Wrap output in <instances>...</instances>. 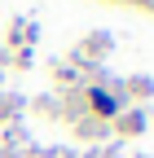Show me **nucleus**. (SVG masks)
<instances>
[{
  "label": "nucleus",
  "mask_w": 154,
  "mask_h": 158,
  "mask_svg": "<svg viewBox=\"0 0 154 158\" xmlns=\"http://www.w3.org/2000/svg\"><path fill=\"white\" fill-rule=\"evenodd\" d=\"M88 101H92V110H97V114H106V118L119 110V106H114V97H110V92H101V88H92V92H88Z\"/></svg>",
  "instance_id": "1"
}]
</instances>
